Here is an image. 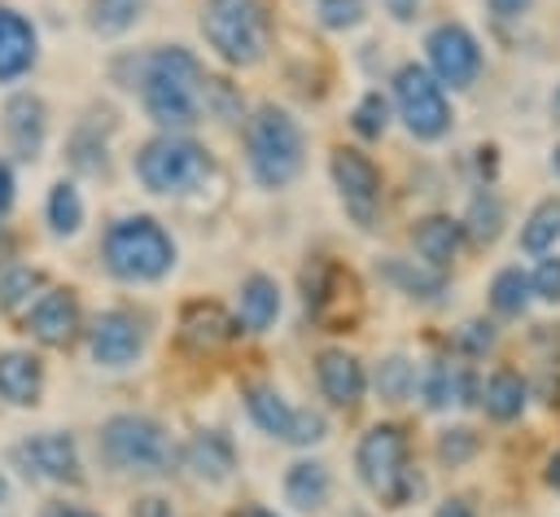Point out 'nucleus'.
<instances>
[{
  "label": "nucleus",
  "instance_id": "1",
  "mask_svg": "<svg viewBox=\"0 0 560 517\" xmlns=\"http://www.w3.org/2000/svg\"><path fill=\"white\" fill-rule=\"evenodd\" d=\"M140 105L162 131H184L206 110V70L192 48L166 44L140 61Z\"/></svg>",
  "mask_w": 560,
  "mask_h": 517
},
{
  "label": "nucleus",
  "instance_id": "2",
  "mask_svg": "<svg viewBox=\"0 0 560 517\" xmlns=\"http://www.w3.org/2000/svg\"><path fill=\"white\" fill-rule=\"evenodd\" d=\"M306 136L298 118L280 105H258L245 118V166L262 188H284L302 175Z\"/></svg>",
  "mask_w": 560,
  "mask_h": 517
},
{
  "label": "nucleus",
  "instance_id": "3",
  "mask_svg": "<svg viewBox=\"0 0 560 517\" xmlns=\"http://www.w3.org/2000/svg\"><path fill=\"white\" fill-rule=\"evenodd\" d=\"M101 258H105L109 276H118L127 285H149L175 267V241L153 215H122L105 228Z\"/></svg>",
  "mask_w": 560,
  "mask_h": 517
},
{
  "label": "nucleus",
  "instance_id": "4",
  "mask_svg": "<svg viewBox=\"0 0 560 517\" xmlns=\"http://www.w3.org/2000/svg\"><path fill=\"white\" fill-rule=\"evenodd\" d=\"M206 48L228 66H258L271 44V18L262 0H206L201 4Z\"/></svg>",
  "mask_w": 560,
  "mask_h": 517
},
{
  "label": "nucleus",
  "instance_id": "5",
  "mask_svg": "<svg viewBox=\"0 0 560 517\" xmlns=\"http://www.w3.org/2000/svg\"><path fill=\"white\" fill-rule=\"evenodd\" d=\"M96 447L105 456L109 469L118 473H136V478H158V473H171L175 464V443L171 434L153 421V416H140V412H118L101 425L96 434Z\"/></svg>",
  "mask_w": 560,
  "mask_h": 517
},
{
  "label": "nucleus",
  "instance_id": "6",
  "mask_svg": "<svg viewBox=\"0 0 560 517\" xmlns=\"http://www.w3.org/2000/svg\"><path fill=\"white\" fill-rule=\"evenodd\" d=\"M354 469L363 478V486L385 504V508H407L420 495V478L407 460V434L389 421L372 425L359 447H354Z\"/></svg>",
  "mask_w": 560,
  "mask_h": 517
},
{
  "label": "nucleus",
  "instance_id": "7",
  "mask_svg": "<svg viewBox=\"0 0 560 517\" xmlns=\"http://www.w3.org/2000/svg\"><path fill=\"white\" fill-rule=\"evenodd\" d=\"M210 175H214L210 149L192 136H184V131H162L149 145H140V153H136V180L149 193H162V197L192 193Z\"/></svg>",
  "mask_w": 560,
  "mask_h": 517
},
{
  "label": "nucleus",
  "instance_id": "8",
  "mask_svg": "<svg viewBox=\"0 0 560 517\" xmlns=\"http://www.w3.org/2000/svg\"><path fill=\"white\" fill-rule=\"evenodd\" d=\"M394 110L416 140H442L451 131V118H455L446 88L416 61L394 70Z\"/></svg>",
  "mask_w": 560,
  "mask_h": 517
},
{
  "label": "nucleus",
  "instance_id": "9",
  "mask_svg": "<svg viewBox=\"0 0 560 517\" xmlns=\"http://www.w3.org/2000/svg\"><path fill=\"white\" fill-rule=\"evenodd\" d=\"M245 412H249V421H254L262 434H271V438H280V443H293V447H311V443H319V438L328 434V421H324L319 412L293 407V403H289L276 386H267V381L245 386Z\"/></svg>",
  "mask_w": 560,
  "mask_h": 517
},
{
  "label": "nucleus",
  "instance_id": "10",
  "mask_svg": "<svg viewBox=\"0 0 560 517\" xmlns=\"http://www.w3.org/2000/svg\"><path fill=\"white\" fill-rule=\"evenodd\" d=\"M328 171H332V188L346 206V215L359 223V228H372L376 215H381V171L376 162L354 149V145H337L332 158H328Z\"/></svg>",
  "mask_w": 560,
  "mask_h": 517
},
{
  "label": "nucleus",
  "instance_id": "11",
  "mask_svg": "<svg viewBox=\"0 0 560 517\" xmlns=\"http://www.w3.org/2000/svg\"><path fill=\"white\" fill-rule=\"evenodd\" d=\"M424 57H429V74L442 83V88H472L481 79V44L477 35L464 26V22H442L429 31L424 39Z\"/></svg>",
  "mask_w": 560,
  "mask_h": 517
},
{
  "label": "nucleus",
  "instance_id": "12",
  "mask_svg": "<svg viewBox=\"0 0 560 517\" xmlns=\"http://www.w3.org/2000/svg\"><path fill=\"white\" fill-rule=\"evenodd\" d=\"M13 464L31 478V482H83V460H79V443L61 429H44L31 434L13 447Z\"/></svg>",
  "mask_w": 560,
  "mask_h": 517
},
{
  "label": "nucleus",
  "instance_id": "13",
  "mask_svg": "<svg viewBox=\"0 0 560 517\" xmlns=\"http://www.w3.org/2000/svg\"><path fill=\"white\" fill-rule=\"evenodd\" d=\"M88 351L101 368H127L140 351H144V324L140 315L122 311V307H109L92 320L88 329Z\"/></svg>",
  "mask_w": 560,
  "mask_h": 517
},
{
  "label": "nucleus",
  "instance_id": "14",
  "mask_svg": "<svg viewBox=\"0 0 560 517\" xmlns=\"http://www.w3.org/2000/svg\"><path fill=\"white\" fill-rule=\"evenodd\" d=\"M83 329V311L74 289H44L26 311V333L39 346H70Z\"/></svg>",
  "mask_w": 560,
  "mask_h": 517
},
{
  "label": "nucleus",
  "instance_id": "15",
  "mask_svg": "<svg viewBox=\"0 0 560 517\" xmlns=\"http://www.w3.org/2000/svg\"><path fill=\"white\" fill-rule=\"evenodd\" d=\"M315 381H319V394L346 412L359 407L368 394V368L359 364V355H350L341 346H328L315 355Z\"/></svg>",
  "mask_w": 560,
  "mask_h": 517
},
{
  "label": "nucleus",
  "instance_id": "16",
  "mask_svg": "<svg viewBox=\"0 0 560 517\" xmlns=\"http://www.w3.org/2000/svg\"><path fill=\"white\" fill-rule=\"evenodd\" d=\"M44 136H48V105L35 92H13L9 105H4V140H9V149L31 162V158H39Z\"/></svg>",
  "mask_w": 560,
  "mask_h": 517
},
{
  "label": "nucleus",
  "instance_id": "17",
  "mask_svg": "<svg viewBox=\"0 0 560 517\" xmlns=\"http://www.w3.org/2000/svg\"><path fill=\"white\" fill-rule=\"evenodd\" d=\"M35 57H39V35H35L31 18L0 4V83L22 79L35 66Z\"/></svg>",
  "mask_w": 560,
  "mask_h": 517
},
{
  "label": "nucleus",
  "instance_id": "18",
  "mask_svg": "<svg viewBox=\"0 0 560 517\" xmlns=\"http://www.w3.org/2000/svg\"><path fill=\"white\" fill-rule=\"evenodd\" d=\"M459 245H464V228L451 215H424V219L411 223V250L433 272H446L455 263Z\"/></svg>",
  "mask_w": 560,
  "mask_h": 517
},
{
  "label": "nucleus",
  "instance_id": "19",
  "mask_svg": "<svg viewBox=\"0 0 560 517\" xmlns=\"http://www.w3.org/2000/svg\"><path fill=\"white\" fill-rule=\"evenodd\" d=\"M184 464L201 478V482H210V486H219V482H228L232 473H236V447H232V438L223 434V429H197L188 443H184Z\"/></svg>",
  "mask_w": 560,
  "mask_h": 517
},
{
  "label": "nucleus",
  "instance_id": "20",
  "mask_svg": "<svg viewBox=\"0 0 560 517\" xmlns=\"http://www.w3.org/2000/svg\"><path fill=\"white\" fill-rule=\"evenodd\" d=\"M280 315V285L262 272L245 276L241 289H236V329L245 333H267Z\"/></svg>",
  "mask_w": 560,
  "mask_h": 517
},
{
  "label": "nucleus",
  "instance_id": "21",
  "mask_svg": "<svg viewBox=\"0 0 560 517\" xmlns=\"http://www.w3.org/2000/svg\"><path fill=\"white\" fill-rule=\"evenodd\" d=\"M44 394V364L31 351H0V399L13 407H31Z\"/></svg>",
  "mask_w": 560,
  "mask_h": 517
},
{
  "label": "nucleus",
  "instance_id": "22",
  "mask_svg": "<svg viewBox=\"0 0 560 517\" xmlns=\"http://www.w3.org/2000/svg\"><path fill=\"white\" fill-rule=\"evenodd\" d=\"M332 495V473L324 460H293L284 469V499L302 513H319Z\"/></svg>",
  "mask_w": 560,
  "mask_h": 517
},
{
  "label": "nucleus",
  "instance_id": "23",
  "mask_svg": "<svg viewBox=\"0 0 560 517\" xmlns=\"http://www.w3.org/2000/svg\"><path fill=\"white\" fill-rule=\"evenodd\" d=\"M376 276H381V280H389V285H394L398 294H407V298H420V302L442 298V272L424 267L420 258H398V254H385V258L376 263Z\"/></svg>",
  "mask_w": 560,
  "mask_h": 517
},
{
  "label": "nucleus",
  "instance_id": "24",
  "mask_svg": "<svg viewBox=\"0 0 560 517\" xmlns=\"http://www.w3.org/2000/svg\"><path fill=\"white\" fill-rule=\"evenodd\" d=\"M236 333V320H228V311L219 302H188L184 315H179V337L197 351L206 346H219Z\"/></svg>",
  "mask_w": 560,
  "mask_h": 517
},
{
  "label": "nucleus",
  "instance_id": "25",
  "mask_svg": "<svg viewBox=\"0 0 560 517\" xmlns=\"http://www.w3.org/2000/svg\"><path fill=\"white\" fill-rule=\"evenodd\" d=\"M525 403H529V386H525V377L512 372V368H494L490 381H486V390H481V407H486V416L499 421V425H508V421H516V416L525 412Z\"/></svg>",
  "mask_w": 560,
  "mask_h": 517
},
{
  "label": "nucleus",
  "instance_id": "26",
  "mask_svg": "<svg viewBox=\"0 0 560 517\" xmlns=\"http://www.w3.org/2000/svg\"><path fill=\"white\" fill-rule=\"evenodd\" d=\"M486 302H490V311L494 315H525V307L534 302V289H529V272L525 267H516V263H508V267H499L494 276H490V289H486Z\"/></svg>",
  "mask_w": 560,
  "mask_h": 517
},
{
  "label": "nucleus",
  "instance_id": "27",
  "mask_svg": "<svg viewBox=\"0 0 560 517\" xmlns=\"http://www.w3.org/2000/svg\"><path fill=\"white\" fill-rule=\"evenodd\" d=\"M503 223H508V210H503L499 193H490V188H481V193L468 202L464 219H459L464 237H472L477 245H494V241L503 237Z\"/></svg>",
  "mask_w": 560,
  "mask_h": 517
},
{
  "label": "nucleus",
  "instance_id": "28",
  "mask_svg": "<svg viewBox=\"0 0 560 517\" xmlns=\"http://www.w3.org/2000/svg\"><path fill=\"white\" fill-rule=\"evenodd\" d=\"M560 245V197H542L529 219L521 223V250L525 254H551Z\"/></svg>",
  "mask_w": 560,
  "mask_h": 517
},
{
  "label": "nucleus",
  "instance_id": "29",
  "mask_svg": "<svg viewBox=\"0 0 560 517\" xmlns=\"http://www.w3.org/2000/svg\"><path fill=\"white\" fill-rule=\"evenodd\" d=\"M416 377L420 372H416V364L407 355H385L376 364V372H372V390H376L381 403H407L416 394Z\"/></svg>",
  "mask_w": 560,
  "mask_h": 517
},
{
  "label": "nucleus",
  "instance_id": "30",
  "mask_svg": "<svg viewBox=\"0 0 560 517\" xmlns=\"http://www.w3.org/2000/svg\"><path fill=\"white\" fill-rule=\"evenodd\" d=\"M149 0H88V26L96 35H122L144 18Z\"/></svg>",
  "mask_w": 560,
  "mask_h": 517
},
{
  "label": "nucleus",
  "instance_id": "31",
  "mask_svg": "<svg viewBox=\"0 0 560 517\" xmlns=\"http://www.w3.org/2000/svg\"><path fill=\"white\" fill-rule=\"evenodd\" d=\"M44 215H48V228L57 237H74L83 228V197L70 180H57L48 188V202H44Z\"/></svg>",
  "mask_w": 560,
  "mask_h": 517
},
{
  "label": "nucleus",
  "instance_id": "32",
  "mask_svg": "<svg viewBox=\"0 0 560 517\" xmlns=\"http://www.w3.org/2000/svg\"><path fill=\"white\" fill-rule=\"evenodd\" d=\"M464 381H468V377H464L455 364H429V368L416 377V390L424 394L429 407H451V403H459Z\"/></svg>",
  "mask_w": 560,
  "mask_h": 517
},
{
  "label": "nucleus",
  "instance_id": "33",
  "mask_svg": "<svg viewBox=\"0 0 560 517\" xmlns=\"http://www.w3.org/2000/svg\"><path fill=\"white\" fill-rule=\"evenodd\" d=\"M44 289V272L39 267H4L0 272V311H18V307H31V294Z\"/></svg>",
  "mask_w": 560,
  "mask_h": 517
},
{
  "label": "nucleus",
  "instance_id": "34",
  "mask_svg": "<svg viewBox=\"0 0 560 517\" xmlns=\"http://www.w3.org/2000/svg\"><path fill=\"white\" fill-rule=\"evenodd\" d=\"M350 127H354L363 140H381V136H385V127H389V101H385L381 88H368V92L359 96V105H354V114H350Z\"/></svg>",
  "mask_w": 560,
  "mask_h": 517
},
{
  "label": "nucleus",
  "instance_id": "35",
  "mask_svg": "<svg viewBox=\"0 0 560 517\" xmlns=\"http://www.w3.org/2000/svg\"><path fill=\"white\" fill-rule=\"evenodd\" d=\"M368 13V0H315V22L324 31H354Z\"/></svg>",
  "mask_w": 560,
  "mask_h": 517
},
{
  "label": "nucleus",
  "instance_id": "36",
  "mask_svg": "<svg viewBox=\"0 0 560 517\" xmlns=\"http://www.w3.org/2000/svg\"><path fill=\"white\" fill-rule=\"evenodd\" d=\"M477 451H481V438H477L468 425H455V429H446V434L438 438V460H442L446 469H459V464H468Z\"/></svg>",
  "mask_w": 560,
  "mask_h": 517
},
{
  "label": "nucleus",
  "instance_id": "37",
  "mask_svg": "<svg viewBox=\"0 0 560 517\" xmlns=\"http://www.w3.org/2000/svg\"><path fill=\"white\" fill-rule=\"evenodd\" d=\"M529 289L542 302H560V254L556 250L551 254H538V263L529 272Z\"/></svg>",
  "mask_w": 560,
  "mask_h": 517
},
{
  "label": "nucleus",
  "instance_id": "38",
  "mask_svg": "<svg viewBox=\"0 0 560 517\" xmlns=\"http://www.w3.org/2000/svg\"><path fill=\"white\" fill-rule=\"evenodd\" d=\"M464 342H468V351H472V355H481V351H490V346H494V333H490V324L468 320V324H464Z\"/></svg>",
  "mask_w": 560,
  "mask_h": 517
},
{
  "label": "nucleus",
  "instance_id": "39",
  "mask_svg": "<svg viewBox=\"0 0 560 517\" xmlns=\"http://www.w3.org/2000/svg\"><path fill=\"white\" fill-rule=\"evenodd\" d=\"M381 9H385L394 22H416V18H420V0H381Z\"/></svg>",
  "mask_w": 560,
  "mask_h": 517
},
{
  "label": "nucleus",
  "instance_id": "40",
  "mask_svg": "<svg viewBox=\"0 0 560 517\" xmlns=\"http://www.w3.org/2000/svg\"><path fill=\"white\" fill-rule=\"evenodd\" d=\"M486 9L494 18H525L534 9V0H486Z\"/></svg>",
  "mask_w": 560,
  "mask_h": 517
},
{
  "label": "nucleus",
  "instance_id": "41",
  "mask_svg": "<svg viewBox=\"0 0 560 517\" xmlns=\"http://www.w3.org/2000/svg\"><path fill=\"white\" fill-rule=\"evenodd\" d=\"M131 517H175V513H171V504H166V499H158V495H144V499H136Z\"/></svg>",
  "mask_w": 560,
  "mask_h": 517
},
{
  "label": "nucleus",
  "instance_id": "42",
  "mask_svg": "<svg viewBox=\"0 0 560 517\" xmlns=\"http://www.w3.org/2000/svg\"><path fill=\"white\" fill-rule=\"evenodd\" d=\"M13 188H18V180H13V166L0 158V215H9V206H13Z\"/></svg>",
  "mask_w": 560,
  "mask_h": 517
},
{
  "label": "nucleus",
  "instance_id": "43",
  "mask_svg": "<svg viewBox=\"0 0 560 517\" xmlns=\"http://www.w3.org/2000/svg\"><path fill=\"white\" fill-rule=\"evenodd\" d=\"M433 517H477V513H472V504H468V499L451 495V499H442V504L433 508Z\"/></svg>",
  "mask_w": 560,
  "mask_h": 517
},
{
  "label": "nucleus",
  "instance_id": "44",
  "mask_svg": "<svg viewBox=\"0 0 560 517\" xmlns=\"http://www.w3.org/2000/svg\"><path fill=\"white\" fill-rule=\"evenodd\" d=\"M39 517H96V513H88V508H79V504H48Z\"/></svg>",
  "mask_w": 560,
  "mask_h": 517
},
{
  "label": "nucleus",
  "instance_id": "45",
  "mask_svg": "<svg viewBox=\"0 0 560 517\" xmlns=\"http://www.w3.org/2000/svg\"><path fill=\"white\" fill-rule=\"evenodd\" d=\"M547 486L551 491H560V447L551 451V460H547Z\"/></svg>",
  "mask_w": 560,
  "mask_h": 517
},
{
  "label": "nucleus",
  "instance_id": "46",
  "mask_svg": "<svg viewBox=\"0 0 560 517\" xmlns=\"http://www.w3.org/2000/svg\"><path fill=\"white\" fill-rule=\"evenodd\" d=\"M232 517H276V513H267V508H236Z\"/></svg>",
  "mask_w": 560,
  "mask_h": 517
},
{
  "label": "nucleus",
  "instance_id": "47",
  "mask_svg": "<svg viewBox=\"0 0 560 517\" xmlns=\"http://www.w3.org/2000/svg\"><path fill=\"white\" fill-rule=\"evenodd\" d=\"M547 110H551V118L560 123V83H556V92H551V105H547Z\"/></svg>",
  "mask_w": 560,
  "mask_h": 517
},
{
  "label": "nucleus",
  "instance_id": "48",
  "mask_svg": "<svg viewBox=\"0 0 560 517\" xmlns=\"http://www.w3.org/2000/svg\"><path fill=\"white\" fill-rule=\"evenodd\" d=\"M9 499V482H4V473H0V504Z\"/></svg>",
  "mask_w": 560,
  "mask_h": 517
},
{
  "label": "nucleus",
  "instance_id": "49",
  "mask_svg": "<svg viewBox=\"0 0 560 517\" xmlns=\"http://www.w3.org/2000/svg\"><path fill=\"white\" fill-rule=\"evenodd\" d=\"M551 166H556V171H560V145H556V149H551Z\"/></svg>",
  "mask_w": 560,
  "mask_h": 517
}]
</instances>
